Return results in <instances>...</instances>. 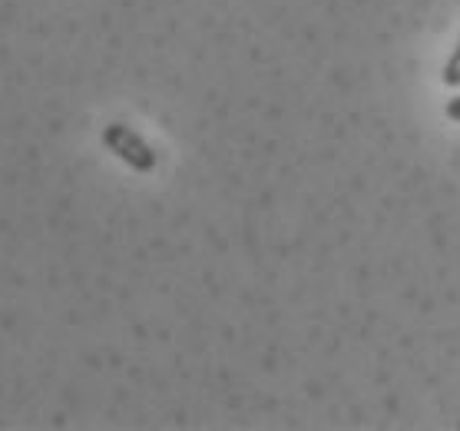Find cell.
Instances as JSON below:
<instances>
[{
    "label": "cell",
    "instance_id": "cell-1",
    "mask_svg": "<svg viewBox=\"0 0 460 431\" xmlns=\"http://www.w3.org/2000/svg\"><path fill=\"white\" fill-rule=\"evenodd\" d=\"M103 147L110 149L116 159H123L129 169H137V173H153L159 163L156 149L149 147L133 127H126V123H110V127H103Z\"/></svg>",
    "mask_w": 460,
    "mask_h": 431
},
{
    "label": "cell",
    "instance_id": "cell-2",
    "mask_svg": "<svg viewBox=\"0 0 460 431\" xmlns=\"http://www.w3.org/2000/svg\"><path fill=\"white\" fill-rule=\"evenodd\" d=\"M444 84L454 86V90H460V40H457V50L450 53L447 67H444Z\"/></svg>",
    "mask_w": 460,
    "mask_h": 431
},
{
    "label": "cell",
    "instance_id": "cell-3",
    "mask_svg": "<svg viewBox=\"0 0 460 431\" xmlns=\"http://www.w3.org/2000/svg\"><path fill=\"white\" fill-rule=\"evenodd\" d=\"M447 116L454 123H460V94L454 96V100H447Z\"/></svg>",
    "mask_w": 460,
    "mask_h": 431
}]
</instances>
